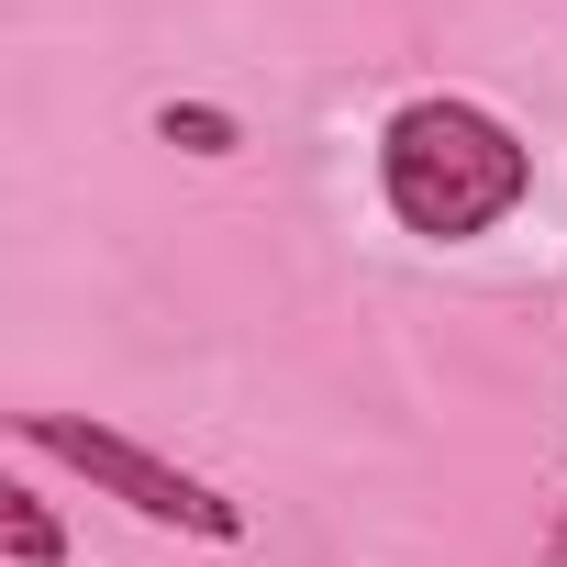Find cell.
<instances>
[{"mask_svg": "<svg viewBox=\"0 0 567 567\" xmlns=\"http://www.w3.org/2000/svg\"><path fill=\"white\" fill-rule=\"evenodd\" d=\"M0 556H12V567H68V523L45 512V489H0Z\"/></svg>", "mask_w": 567, "mask_h": 567, "instance_id": "3957f363", "label": "cell"}, {"mask_svg": "<svg viewBox=\"0 0 567 567\" xmlns=\"http://www.w3.org/2000/svg\"><path fill=\"white\" fill-rule=\"evenodd\" d=\"M156 134H167L178 156H234V145H245V123H234L223 101H167V112H156Z\"/></svg>", "mask_w": 567, "mask_h": 567, "instance_id": "277c9868", "label": "cell"}, {"mask_svg": "<svg viewBox=\"0 0 567 567\" xmlns=\"http://www.w3.org/2000/svg\"><path fill=\"white\" fill-rule=\"evenodd\" d=\"M12 434H23V456H56V467H79V478H90L101 501H123L134 523H167V534H200V545H245V501H234V489H212L200 467H178V456L134 445L123 423L23 412Z\"/></svg>", "mask_w": 567, "mask_h": 567, "instance_id": "7a4b0ae2", "label": "cell"}, {"mask_svg": "<svg viewBox=\"0 0 567 567\" xmlns=\"http://www.w3.org/2000/svg\"><path fill=\"white\" fill-rule=\"evenodd\" d=\"M379 200L423 245H478V234H501L534 200V145L489 101L423 90V101H401L379 123Z\"/></svg>", "mask_w": 567, "mask_h": 567, "instance_id": "6da1fadb", "label": "cell"}, {"mask_svg": "<svg viewBox=\"0 0 567 567\" xmlns=\"http://www.w3.org/2000/svg\"><path fill=\"white\" fill-rule=\"evenodd\" d=\"M545 556H556V567H567V512H556V534H545Z\"/></svg>", "mask_w": 567, "mask_h": 567, "instance_id": "5b68a950", "label": "cell"}]
</instances>
